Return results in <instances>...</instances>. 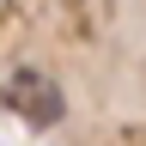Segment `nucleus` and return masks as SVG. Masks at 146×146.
I'll use <instances>...</instances> for the list:
<instances>
[{
  "label": "nucleus",
  "instance_id": "f257e3e1",
  "mask_svg": "<svg viewBox=\"0 0 146 146\" xmlns=\"http://www.w3.org/2000/svg\"><path fill=\"white\" fill-rule=\"evenodd\" d=\"M0 98H6L18 116H25L31 128H55L67 116V98H61V85L49 79L43 67H18L12 79H6V91H0Z\"/></svg>",
  "mask_w": 146,
  "mask_h": 146
}]
</instances>
